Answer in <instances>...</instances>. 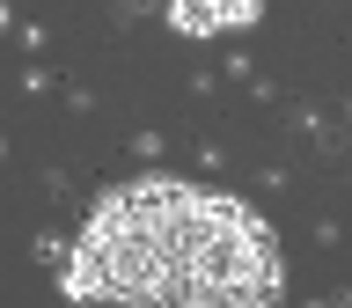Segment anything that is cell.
I'll use <instances>...</instances> for the list:
<instances>
[{
  "label": "cell",
  "instance_id": "cell-1",
  "mask_svg": "<svg viewBox=\"0 0 352 308\" xmlns=\"http://www.w3.org/2000/svg\"><path fill=\"white\" fill-rule=\"evenodd\" d=\"M191 220H198V184L140 176L125 191H110L66 264V301H132V308L184 301Z\"/></svg>",
  "mask_w": 352,
  "mask_h": 308
},
{
  "label": "cell",
  "instance_id": "cell-2",
  "mask_svg": "<svg viewBox=\"0 0 352 308\" xmlns=\"http://www.w3.org/2000/svg\"><path fill=\"white\" fill-rule=\"evenodd\" d=\"M228 301H279V242L250 206L220 191H198L191 220V264H184V308H228Z\"/></svg>",
  "mask_w": 352,
  "mask_h": 308
},
{
  "label": "cell",
  "instance_id": "cell-4",
  "mask_svg": "<svg viewBox=\"0 0 352 308\" xmlns=\"http://www.w3.org/2000/svg\"><path fill=\"white\" fill-rule=\"evenodd\" d=\"M0 22H8V8H0Z\"/></svg>",
  "mask_w": 352,
  "mask_h": 308
},
{
  "label": "cell",
  "instance_id": "cell-3",
  "mask_svg": "<svg viewBox=\"0 0 352 308\" xmlns=\"http://www.w3.org/2000/svg\"><path fill=\"white\" fill-rule=\"evenodd\" d=\"M169 22L176 37H213V30H228V8L220 0H169Z\"/></svg>",
  "mask_w": 352,
  "mask_h": 308
}]
</instances>
